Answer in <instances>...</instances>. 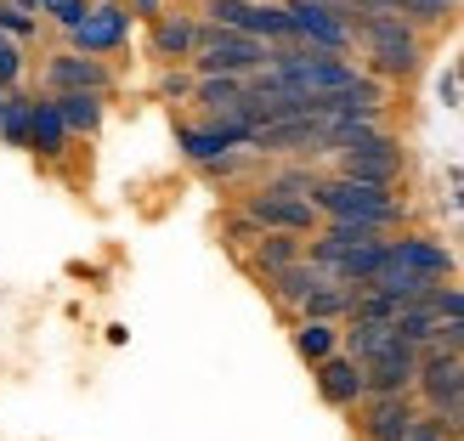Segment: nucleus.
Instances as JSON below:
<instances>
[{
  "label": "nucleus",
  "mask_w": 464,
  "mask_h": 441,
  "mask_svg": "<svg viewBox=\"0 0 464 441\" xmlns=\"http://www.w3.org/2000/svg\"><path fill=\"white\" fill-rule=\"evenodd\" d=\"M312 379H317V397L340 407V413H352L362 397H368V385H362V362H352L345 351H334L329 362H317L312 368Z\"/></svg>",
  "instance_id": "4468645a"
},
{
  "label": "nucleus",
  "mask_w": 464,
  "mask_h": 441,
  "mask_svg": "<svg viewBox=\"0 0 464 441\" xmlns=\"http://www.w3.org/2000/svg\"><path fill=\"white\" fill-rule=\"evenodd\" d=\"M352 300H357V289H345V283H323V289H312L306 300H300V322H334V329H340V322L345 317H352Z\"/></svg>",
  "instance_id": "412c9836"
},
{
  "label": "nucleus",
  "mask_w": 464,
  "mask_h": 441,
  "mask_svg": "<svg viewBox=\"0 0 464 441\" xmlns=\"http://www.w3.org/2000/svg\"><path fill=\"white\" fill-rule=\"evenodd\" d=\"M0 91H23V45L0 34Z\"/></svg>",
  "instance_id": "c756f323"
},
{
  "label": "nucleus",
  "mask_w": 464,
  "mask_h": 441,
  "mask_svg": "<svg viewBox=\"0 0 464 441\" xmlns=\"http://www.w3.org/2000/svg\"><path fill=\"white\" fill-rule=\"evenodd\" d=\"M272 68V45L249 40V34H232V29H216V23H198V40H193V80H210V74H227V80H255Z\"/></svg>",
  "instance_id": "f03ea898"
},
{
  "label": "nucleus",
  "mask_w": 464,
  "mask_h": 441,
  "mask_svg": "<svg viewBox=\"0 0 464 441\" xmlns=\"http://www.w3.org/2000/svg\"><path fill=\"white\" fill-rule=\"evenodd\" d=\"M193 74H181V68H170V74H159V97H170V102H181V97H193Z\"/></svg>",
  "instance_id": "2f4dec72"
},
{
  "label": "nucleus",
  "mask_w": 464,
  "mask_h": 441,
  "mask_svg": "<svg viewBox=\"0 0 464 441\" xmlns=\"http://www.w3.org/2000/svg\"><path fill=\"white\" fill-rule=\"evenodd\" d=\"M0 108H6V91H0Z\"/></svg>",
  "instance_id": "58836bf2"
},
{
  "label": "nucleus",
  "mask_w": 464,
  "mask_h": 441,
  "mask_svg": "<svg viewBox=\"0 0 464 441\" xmlns=\"http://www.w3.org/2000/svg\"><path fill=\"white\" fill-rule=\"evenodd\" d=\"M125 34H130V12L125 6H91V17L68 34V52L108 57V52H120V45H125Z\"/></svg>",
  "instance_id": "f8f14e48"
},
{
  "label": "nucleus",
  "mask_w": 464,
  "mask_h": 441,
  "mask_svg": "<svg viewBox=\"0 0 464 441\" xmlns=\"http://www.w3.org/2000/svg\"><path fill=\"white\" fill-rule=\"evenodd\" d=\"M380 113H385V80H374V74L352 80L345 91L317 97V120L323 125H329V120H368V125H380Z\"/></svg>",
  "instance_id": "9d476101"
},
{
  "label": "nucleus",
  "mask_w": 464,
  "mask_h": 441,
  "mask_svg": "<svg viewBox=\"0 0 464 441\" xmlns=\"http://www.w3.org/2000/svg\"><path fill=\"white\" fill-rule=\"evenodd\" d=\"M91 6H97V0H40V17H52L63 34H74L80 23L91 17Z\"/></svg>",
  "instance_id": "cd10ccee"
},
{
  "label": "nucleus",
  "mask_w": 464,
  "mask_h": 441,
  "mask_svg": "<svg viewBox=\"0 0 464 441\" xmlns=\"http://www.w3.org/2000/svg\"><path fill=\"white\" fill-rule=\"evenodd\" d=\"M193 40H198V17H188V12H159L153 17V57L193 62Z\"/></svg>",
  "instance_id": "dca6fc26"
},
{
  "label": "nucleus",
  "mask_w": 464,
  "mask_h": 441,
  "mask_svg": "<svg viewBox=\"0 0 464 441\" xmlns=\"http://www.w3.org/2000/svg\"><path fill=\"white\" fill-rule=\"evenodd\" d=\"M57 113H63L68 136H97L102 130V113H108V97H97V91H63Z\"/></svg>",
  "instance_id": "aec40b11"
},
{
  "label": "nucleus",
  "mask_w": 464,
  "mask_h": 441,
  "mask_svg": "<svg viewBox=\"0 0 464 441\" xmlns=\"http://www.w3.org/2000/svg\"><path fill=\"white\" fill-rule=\"evenodd\" d=\"M272 74L306 91V97H329V91H345L352 80H362V68L352 57H334V52H312V45H272Z\"/></svg>",
  "instance_id": "20e7f679"
},
{
  "label": "nucleus",
  "mask_w": 464,
  "mask_h": 441,
  "mask_svg": "<svg viewBox=\"0 0 464 441\" xmlns=\"http://www.w3.org/2000/svg\"><path fill=\"white\" fill-rule=\"evenodd\" d=\"M436 419H442V436H448V441H459V436H464V402L436 407Z\"/></svg>",
  "instance_id": "72a5a7b5"
},
{
  "label": "nucleus",
  "mask_w": 464,
  "mask_h": 441,
  "mask_svg": "<svg viewBox=\"0 0 464 441\" xmlns=\"http://www.w3.org/2000/svg\"><path fill=\"white\" fill-rule=\"evenodd\" d=\"M0 34L17 40V45H29V40L40 34V23H34V17H23V12L12 6V0H0Z\"/></svg>",
  "instance_id": "c85d7f7f"
},
{
  "label": "nucleus",
  "mask_w": 464,
  "mask_h": 441,
  "mask_svg": "<svg viewBox=\"0 0 464 441\" xmlns=\"http://www.w3.org/2000/svg\"><path fill=\"white\" fill-rule=\"evenodd\" d=\"M97 6H125V0H97Z\"/></svg>",
  "instance_id": "4c0bfd02"
},
{
  "label": "nucleus",
  "mask_w": 464,
  "mask_h": 441,
  "mask_svg": "<svg viewBox=\"0 0 464 441\" xmlns=\"http://www.w3.org/2000/svg\"><path fill=\"white\" fill-rule=\"evenodd\" d=\"M334 176H345V181H362V187H391L397 193V181H402V142L397 136H380V142H368V148H357V153H340L334 158Z\"/></svg>",
  "instance_id": "423d86ee"
},
{
  "label": "nucleus",
  "mask_w": 464,
  "mask_h": 441,
  "mask_svg": "<svg viewBox=\"0 0 464 441\" xmlns=\"http://www.w3.org/2000/svg\"><path fill=\"white\" fill-rule=\"evenodd\" d=\"M317 130L323 120H284V125H266L255 130V153H317Z\"/></svg>",
  "instance_id": "a211bd4d"
},
{
  "label": "nucleus",
  "mask_w": 464,
  "mask_h": 441,
  "mask_svg": "<svg viewBox=\"0 0 464 441\" xmlns=\"http://www.w3.org/2000/svg\"><path fill=\"white\" fill-rule=\"evenodd\" d=\"M362 385H368V397H413V385H420V351L397 340L374 362H362Z\"/></svg>",
  "instance_id": "1a4fd4ad"
},
{
  "label": "nucleus",
  "mask_w": 464,
  "mask_h": 441,
  "mask_svg": "<svg viewBox=\"0 0 464 441\" xmlns=\"http://www.w3.org/2000/svg\"><path fill=\"white\" fill-rule=\"evenodd\" d=\"M436 329H442V317H436L430 300L425 306H402V317H397V340L413 345V351H425V345L436 340Z\"/></svg>",
  "instance_id": "b1692460"
},
{
  "label": "nucleus",
  "mask_w": 464,
  "mask_h": 441,
  "mask_svg": "<svg viewBox=\"0 0 464 441\" xmlns=\"http://www.w3.org/2000/svg\"><path fill=\"white\" fill-rule=\"evenodd\" d=\"M391 266L425 277V283H448V277H453V254H448V244L425 238V232H397V238H391Z\"/></svg>",
  "instance_id": "9b49d317"
},
{
  "label": "nucleus",
  "mask_w": 464,
  "mask_h": 441,
  "mask_svg": "<svg viewBox=\"0 0 464 441\" xmlns=\"http://www.w3.org/2000/svg\"><path fill=\"white\" fill-rule=\"evenodd\" d=\"M420 413H425L420 397H362L352 407V419H357V436L362 441H402Z\"/></svg>",
  "instance_id": "0eeeda50"
},
{
  "label": "nucleus",
  "mask_w": 464,
  "mask_h": 441,
  "mask_svg": "<svg viewBox=\"0 0 464 441\" xmlns=\"http://www.w3.org/2000/svg\"><path fill=\"white\" fill-rule=\"evenodd\" d=\"M430 306H436V317H442V322H464V289H436L430 294Z\"/></svg>",
  "instance_id": "7c9ffc66"
},
{
  "label": "nucleus",
  "mask_w": 464,
  "mask_h": 441,
  "mask_svg": "<svg viewBox=\"0 0 464 441\" xmlns=\"http://www.w3.org/2000/svg\"><path fill=\"white\" fill-rule=\"evenodd\" d=\"M459 12V0H402V23L408 29H436Z\"/></svg>",
  "instance_id": "a878e982"
},
{
  "label": "nucleus",
  "mask_w": 464,
  "mask_h": 441,
  "mask_svg": "<svg viewBox=\"0 0 464 441\" xmlns=\"http://www.w3.org/2000/svg\"><path fill=\"white\" fill-rule=\"evenodd\" d=\"M29 153L45 158V165H57V158L68 153V125H63L52 91H45V97H34V108H29Z\"/></svg>",
  "instance_id": "2eb2a0df"
},
{
  "label": "nucleus",
  "mask_w": 464,
  "mask_h": 441,
  "mask_svg": "<svg viewBox=\"0 0 464 441\" xmlns=\"http://www.w3.org/2000/svg\"><path fill=\"white\" fill-rule=\"evenodd\" d=\"M306 261V238H295V232H261V238L249 244V266L272 277V272H284V266H300Z\"/></svg>",
  "instance_id": "f3484780"
},
{
  "label": "nucleus",
  "mask_w": 464,
  "mask_h": 441,
  "mask_svg": "<svg viewBox=\"0 0 464 441\" xmlns=\"http://www.w3.org/2000/svg\"><path fill=\"white\" fill-rule=\"evenodd\" d=\"M29 91H6V108H0V142L6 148H29Z\"/></svg>",
  "instance_id": "393cba45"
},
{
  "label": "nucleus",
  "mask_w": 464,
  "mask_h": 441,
  "mask_svg": "<svg viewBox=\"0 0 464 441\" xmlns=\"http://www.w3.org/2000/svg\"><path fill=\"white\" fill-rule=\"evenodd\" d=\"M317 181H323V176H317L312 165H284V170H272V181H266V187H272V193H295V198H312V193H317Z\"/></svg>",
  "instance_id": "bb28decb"
},
{
  "label": "nucleus",
  "mask_w": 464,
  "mask_h": 441,
  "mask_svg": "<svg viewBox=\"0 0 464 441\" xmlns=\"http://www.w3.org/2000/svg\"><path fill=\"white\" fill-rule=\"evenodd\" d=\"M312 204H317L323 221H357V226L385 232V238H391V226L408 221L402 198L391 193V187H362V181H345V176H323Z\"/></svg>",
  "instance_id": "f257e3e1"
},
{
  "label": "nucleus",
  "mask_w": 464,
  "mask_h": 441,
  "mask_svg": "<svg viewBox=\"0 0 464 441\" xmlns=\"http://www.w3.org/2000/svg\"><path fill=\"white\" fill-rule=\"evenodd\" d=\"M244 91L249 80H227V74H210V80H198L193 85V102L210 113V120H238V108H244Z\"/></svg>",
  "instance_id": "6ab92c4d"
},
{
  "label": "nucleus",
  "mask_w": 464,
  "mask_h": 441,
  "mask_svg": "<svg viewBox=\"0 0 464 441\" xmlns=\"http://www.w3.org/2000/svg\"><path fill=\"white\" fill-rule=\"evenodd\" d=\"M295 351L306 357L312 368L329 362L340 351V329H334V322H295Z\"/></svg>",
  "instance_id": "5701e85b"
},
{
  "label": "nucleus",
  "mask_w": 464,
  "mask_h": 441,
  "mask_svg": "<svg viewBox=\"0 0 464 441\" xmlns=\"http://www.w3.org/2000/svg\"><path fill=\"white\" fill-rule=\"evenodd\" d=\"M430 345H448V351H459V357H464V322H442Z\"/></svg>",
  "instance_id": "f704fd0d"
},
{
  "label": "nucleus",
  "mask_w": 464,
  "mask_h": 441,
  "mask_svg": "<svg viewBox=\"0 0 464 441\" xmlns=\"http://www.w3.org/2000/svg\"><path fill=\"white\" fill-rule=\"evenodd\" d=\"M125 12H130V17H159V0H130Z\"/></svg>",
  "instance_id": "c9c22d12"
},
{
  "label": "nucleus",
  "mask_w": 464,
  "mask_h": 441,
  "mask_svg": "<svg viewBox=\"0 0 464 441\" xmlns=\"http://www.w3.org/2000/svg\"><path fill=\"white\" fill-rule=\"evenodd\" d=\"M402 441H448V436H442V419H436V413H420V419H413V430H408Z\"/></svg>",
  "instance_id": "473e14b6"
},
{
  "label": "nucleus",
  "mask_w": 464,
  "mask_h": 441,
  "mask_svg": "<svg viewBox=\"0 0 464 441\" xmlns=\"http://www.w3.org/2000/svg\"><path fill=\"white\" fill-rule=\"evenodd\" d=\"M284 12H289V40H295V45H312V52H334V57L352 52V29H345L334 12L312 6V0H284Z\"/></svg>",
  "instance_id": "6e6552de"
},
{
  "label": "nucleus",
  "mask_w": 464,
  "mask_h": 441,
  "mask_svg": "<svg viewBox=\"0 0 464 441\" xmlns=\"http://www.w3.org/2000/svg\"><path fill=\"white\" fill-rule=\"evenodd\" d=\"M352 40L368 45V62H374V80H413L425 62L420 29H408L402 17H357Z\"/></svg>",
  "instance_id": "7ed1b4c3"
},
{
  "label": "nucleus",
  "mask_w": 464,
  "mask_h": 441,
  "mask_svg": "<svg viewBox=\"0 0 464 441\" xmlns=\"http://www.w3.org/2000/svg\"><path fill=\"white\" fill-rule=\"evenodd\" d=\"M12 6H17L23 17H34V23H40V0H12Z\"/></svg>",
  "instance_id": "e433bc0d"
},
{
  "label": "nucleus",
  "mask_w": 464,
  "mask_h": 441,
  "mask_svg": "<svg viewBox=\"0 0 464 441\" xmlns=\"http://www.w3.org/2000/svg\"><path fill=\"white\" fill-rule=\"evenodd\" d=\"M244 221H255L261 232H295V238H317L323 232V216L312 198H295V193H272V187H255L244 198Z\"/></svg>",
  "instance_id": "39448f33"
},
{
  "label": "nucleus",
  "mask_w": 464,
  "mask_h": 441,
  "mask_svg": "<svg viewBox=\"0 0 464 441\" xmlns=\"http://www.w3.org/2000/svg\"><path fill=\"white\" fill-rule=\"evenodd\" d=\"M329 277H323L312 261H300V266H284V272H272L266 277V289H272V300L277 306H289V312H300V300H306L312 289H323Z\"/></svg>",
  "instance_id": "4be33fe9"
},
{
  "label": "nucleus",
  "mask_w": 464,
  "mask_h": 441,
  "mask_svg": "<svg viewBox=\"0 0 464 441\" xmlns=\"http://www.w3.org/2000/svg\"><path fill=\"white\" fill-rule=\"evenodd\" d=\"M108 62L97 57H80V52H57V57H45V91L52 97H63V91H97V97H108Z\"/></svg>",
  "instance_id": "ddd939ff"
}]
</instances>
